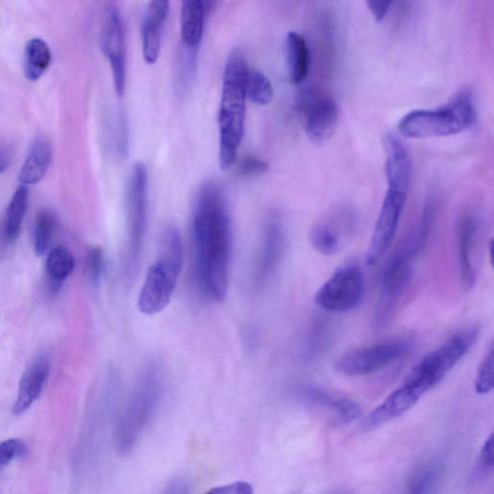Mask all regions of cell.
I'll list each match as a JSON object with an SVG mask.
<instances>
[{"instance_id": "6da1fadb", "label": "cell", "mask_w": 494, "mask_h": 494, "mask_svg": "<svg viewBox=\"0 0 494 494\" xmlns=\"http://www.w3.org/2000/svg\"><path fill=\"white\" fill-rule=\"evenodd\" d=\"M231 218L225 192L205 183L197 195L193 235L200 292L211 302L226 300L232 246Z\"/></svg>"}, {"instance_id": "7a4b0ae2", "label": "cell", "mask_w": 494, "mask_h": 494, "mask_svg": "<svg viewBox=\"0 0 494 494\" xmlns=\"http://www.w3.org/2000/svg\"><path fill=\"white\" fill-rule=\"evenodd\" d=\"M166 391V374L157 362H150L140 372L128 394L113 431L116 453L131 454L150 423L156 416Z\"/></svg>"}, {"instance_id": "3957f363", "label": "cell", "mask_w": 494, "mask_h": 494, "mask_svg": "<svg viewBox=\"0 0 494 494\" xmlns=\"http://www.w3.org/2000/svg\"><path fill=\"white\" fill-rule=\"evenodd\" d=\"M243 54L235 50L228 58L225 75L220 107L219 128V166L227 170L236 162L238 151L244 135L246 81L249 75Z\"/></svg>"}, {"instance_id": "277c9868", "label": "cell", "mask_w": 494, "mask_h": 494, "mask_svg": "<svg viewBox=\"0 0 494 494\" xmlns=\"http://www.w3.org/2000/svg\"><path fill=\"white\" fill-rule=\"evenodd\" d=\"M476 120L473 94L463 90L441 108L408 112L399 120L398 129L409 138L443 137L467 131Z\"/></svg>"}, {"instance_id": "5b68a950", "label": "cell", "mask_w": 494, "mask_h": 494, "mask_svg": "<svg viewBox=\"0 0 494 494\" xmlns=\"http://www.w3.org/2000/svg\"><path fill=\"white\" fill-rule=\"evenodd\" d=\"M183 265V245L180 233L175 227L164 231L161 253L146 274L138 298V309L148 316L166 309L177 286Z\"/></svg>"}, {"instance_id": "8992f818", "label": "cell", "mask_w": 494, "mask_h": 494, "mask_svg": "<svg viewBox=\"0 0 494 494\" xmlns=\"http://www.w3.org/2000/svg\"><path fill=\"white\" fill-rule=\"evenodd\" d=\"M479 336L480 327L477 325L455 333L423 358L408 378L428 393L468 354L477 343Z\"/></svg>"}, {"instance_id": "52a82bcc", "label": "cell", "mask_w": 494, "mask_h": 494, "mask_svg": "<svg viewBox=\"0 0 494 494\" xmlns=\"http://www.w3.org/2000/svg\"><path fill=\"white\" fill-rule=\"evenodd\" d=\"M126 209L128 243L125 257V274L134 276L140 262L144 243L148 217V171L144 163L137 162L129 177Z\"/></svg>"}, {"instance_id": "ba28073f", "label": "cell", "mask_w": 494, "mask_h": 494, "mask_svg": "<svg viewBox=\"0 0 494 494\" xmlns=\"http://www.w3.org/2000/svg\"><path fill=\"white\" fill-rule=\"evenodd\" d=\"M419 252L413 244L399 251L384 269L382 280V292L376 309L374 325L383 328L396 314L399 301L413 278V261Z\"/></svg>"}, {"instance_id": "9c48e42d", "label": "cell", "mask_w": 494, "mask_h": 494, "mask_svg": "<svg viewBox=\"0 0 494 494\" xmlns=\"http://www.w3.org/2000/svg\"><path fill=\"white\" fill-rule=\"evenodd\" d=\"M298 110L305 134L321 145L333 136L339 119L338 105L333 96L319 89L301 93Z\"/></svg>"}, {"instance_id": "30bf717a", "label": "cell", "mask_w": 494, "mask_h": 494, "mask_svg": "<svg viewBox=\"0 0 494 494\" xmlns=\"http://www.w3.org/2000/svg\"><path fill=\"white\" fill-rule=\"evenodd\" d=\"M364 296L361 269L356 265L341 267L316 292L315 302L322 309L345 313L358 309Z\"/></svg>"}, {"instance_id": "8fae6325", "label": "cell", "mask_w": 494, "mask_h": 494, "mask_svg": "<svg viewBox=\"0 0 494 494\" xmlns=\"http://www.w3.org/2000/svg\"><path fill=\"white\" fill-rule=\"evenodd\" d=\"M409 346L405 340H395L351 350L336 361L334 368L347 376L378 373L401 358Z\"/></svg>"}, {"instance_id": "7c38bea8", "label": "cell", "mask_w": 494, "mask_h": 494, "mask_svg": "<svg viewBox=\"0 0 494 494\" xmlns=\"http://www.w3.org/2000/svg\"><path fill=\"white\" fill-rule=\"evenodd\" d=\"M101 49L110 62L117 95L122 98L127 84V51L124 23L119 9L109 4L100 33Z\"/></svg>"}, {"instance_id": "4fadbf2b", "label": "cell", "mask_w": 494, "mask_h": 494, "mask_svg": "<svg viewBox=\"0 0 494 494\" xmlns=\"http://www.w3.org/2000/svg\"><path fill=\"white\" fill-rule=\"evenodd\" d=\"M408 192L388 187L383 199L378 220L369 243L366 263L374 266L378 263L390 249L398 229L399 218L407 202Z\"/></svg>"}, {"instance_id": "5bb4252c", "label": "cell", "mask_w": 494, "mask_h": 494, "mask_svg": "<svg viewBox=\"0 0 494 494\" xmlns=\"http://www.w3.org/2000/svg\"><path fill=\"white\" fill-rule=\"evenodd\" d=\"M300 397L305 404L325 411L342 424H350L362 413L361 407L354 399L333 395L321 387L303 386L300 391Z\"/></svg>"}, {"instance_id": "9a60e30c", "label": "cell", "mask_w": 494, "mask_h": 494, "mask_svg": "<svg viewBox=\"0 0 494 494\" xmlns=\"http://www.w3.org/2000/svg\"><path fill=\"white\" fill-rule=\"evenodd\" d=\"M51 371V360L48 356L41 355L35 358L23 372L19 384L18 397L13 414L21 416L27 413L40 397Z\"/></svg>"}, {"instance_id": "2e32d148", "label": "cell", "mask_w": 494, "mask_h": 494, "mask_svg": "<svg viewBox=\"0 0 494 494\" xmlns=\"http://www.w3.org/2000/svg\"><path fill=\"white\" fill-rule=\"evenodd\" d=\"M384 173L388 187L408 192L413 177V162L408 151L398 137L388 135L384 139Z\"/></svg>"}, {"instance_id": "e0dca14e", "label": "cell", "mask_w": 494, "mask_h": 494, "mask_svg": "<svg viewBox=\"0 0 494 494\" xmlns=\"http://www.w3.org/2000/svg\"><path fill=\"white\" fill-rule=\"evenodd\" d=\"M169 0H151L146 12L143 29L144 55L145 62L157 63L161 48L164 23L169 13Z\"/></svg>"}, {"instance_id": "ac0fdd59", "label": "cell", "mask_w": 494, "mask_h": 494, "mask_svg": "<svg viewBox=\"0 0 494 494\" xmlns=\"http://www.w3.org/2000/svg\"><path fill=\"white\" fill-rule=\"evenodd\" d=\"M477 219L473 215H465L458 226V262L463 285L472 289L475 284L476 272L474 254L477 240Z\"/></svg>"}, {"instance_id": "d6986e66", "label": "cell", "mask_w": 494, "mask_h": 494, "mask_svg": "<svg viewBox=\"0 0 494 494\" xmlns=\"http://www.w3.org/2000/svg\"><path fill=\"white\" fill-rule=\"evenodd\" d=\"M284 251V235L276 221L269 222L265 229L261 260L259 263L257 282L263 284L274 275Z\"/></svg>"}, {"instance_id": "ffe728a7", "label": "cell", "mask_w": 494, "mask_h": 494, "mask_svg": "<svg viewBox=\"0 0 494 494\" xmlns=\"http://www.w3.org/2000/svg\"><path fill=\"white\" fill-rule=\"evenodd\" d=\"M53 161V147L48 138L39 136L33 141L29 156L20 172L22 185L39 183L48 172Z\"/></svg>"}, {"instance_id": "44dd1931", "label": "cell", "mask_w": 494, "mask_h": 494, "mask_svg": "<svg viewBox=\"0 0 494 494\" xmlns=\"http://www.w3.org/2000/svg\"><path fill=\"white\" fill-rule=\"evenodd\" d=\"M445 465L440 457H432L418 464L407 479V491L414 494L434 492L440 483Z\"/></svg>"}, {"instance_id": "7402d4cb", "label": "cell", "mask_w": 494, "mask_h": 494, "mask_svg": "<svg viewBox=\"0 0 494 494\" xmlns=\"http://www.w3.org/2000/svg\"><path fill=\"white\" fill-rule=\"evenodd\" d=\"M205 0H182V38L185 48L196 50L202 41Z\"/></svg>"}, {"instance_id": "603a6c76", "label": "cell", "mask_w": 494, "mask_h": 494, "mask_svg": "<svg viewBox=\"0 0 494 494\" xmlns=\"http://www.w3.org/2000/svg\"><path fill=\"white\" fill-rule=\"evenodd\" d=\"M286 55L290 78L293 85H301L309 72L310 53L302 35L290 32L286 39Z\"/></svg>"}, {"instance_id": "cb8c5ba5", "label": "cell", "mask_w": 494, "mask_h": 494, "mask_svg": "<svg viewBox=\"0 0 494 494\" xmlns=\"http://www.w3.org/2000/svg\"><path fill=\"white\" fill-rule=\"evenodd\" d=\"M53 62V54L48 44L41 38H33L26 45L23 55V72L30 81L40 79Z\"/></svg>"}, {"instance_id": "d4e9b609", "label": "cell", "mask_w": 494, "mask_h": 494, "mask_svg": "<svg viewBox=\"0 0 494 494\" xmlns=\"http://www.w3.org/2000/svg\"><path fill=\"white\" fill-rule=\"evenodd\" d=\"M29 198L28 186L21 185L11 199L4 222V236L9 243H14L19 237L23 219L28 211Z\"/></svg>"}, {"instance_id": "484cf974", "label": "cell", "mask_w": 494, "mask_h": 494, "mask_svg": "<svg viewBox=\"0 0 494 494\" xmlns=\"http://www.w3.org/2000/svg\"><path fill=\"white\" fill-rule=\"evenodd\" d=\"M75 259L64 247H56L46 258L45 273L53 292L60 290L64 281L73 273Z\"/></svg>"}, {"instance_id": "4316f807", "label": "cell", "mask_w": 494, "mask_h": 494, "mask_svg": "<svg viewBox=\"0 0 494 494\" xmlns=\"http://www.w3.org/2000/svg\"><path fill=\"white\" fill-rule=\"evenodd\" d=\"M275 91L268 78L256 69H250L246 81V97L258 105L272 103Z\"/></svg>"}, {"instance_id": "83f0119b", "label": "cell", "mask_w": 494, "mask_h": 494, "mask_svg": "<svg viewBox=\"0 0 494 494\" xmlns=\"http://www.w3.org/2000/svg\"><path fill=\"white\" fill-rule=\"evenodd\" d=\"M310 242L316 251L325 256L336 254L341 247L337 231L326 223H317L312 228Z\"/></svg>"}, {"instance_id": "f1b7e54d", "label": "cell", "mask_w": 494, "mask_h": 494, "mask_svg": "<svg viewBox=\"0 0 494 494\" xmlns=\"http://www.w3.org/2000/svg\"><path fill=\"white\" fill-rule=\"evenodd\" d=\"M55 218L52 211L42 210L34 227V251L37 256H43L49 250L55 228Z\"/></svg>"}, {"instance_id": "f546056e", "label": "cell", "mask_w": 494, "mask_h": 494, "mask_svg": "<svg viewBox=\"0 0 494 494\" xmlns=\"http://www.w3.org/2000/svg\"><path fill=\"white\" fill-rule=\"evenodd\" d=\"M494 386V350L493 346L482 360L475 381V392L486 395L492 391Z\"/></svg>"}, {"instance_id": "4dcf8cb0", "label": "cell", "mask_w": 494, "mask_h": 494, "mask_svg": "<svg viewBox=\"0 0 494 494\" xmlns=\"http://www.w3.org/2000/svg\"><path fill=\"white\" fill-rule=\"evenodd\" d=\"M25 442L19 439H9L0 442V470L25 453Z\"/></svg>"}, {"instance_id": "1f68e13d", "label": "cell", "mask_w": 494, "mask_h": 494, "mask_svg": "<svg viewBox=\"0 0 494 494\" xmlns=\"http://www.w3.org/2000/svg\"><path fill=\"white\" fill-rule=\"evenodd\" d=\"M103 270V252L101 247H94L87 255L86 272L94 285L100 284Z\"/></svg>"}, {"instance_id": "d6a6232c", "label": "cell", "mask_w": 494, "mask_h": 494, "mask_svg": "<svg viewBox=\"0 0 494 494\" xmlns=\"http://www.w3.org/2000/svg\"><path fill=\"white\" fill-rule=\"evenodd\" d=\"M494 466V453H493V434H490L486 440L483 447H482L479 454L477 465L478 476L489 475L493 472Z\"/></svg>"}, {"instance_id": "836d02e7", "label": "cell", "mask_w": 494, "mask_h": 494, "mask_svg": "<svg viewBox=\"0 0 494 494\" xmlns=\"http://www.w3.org/2000/svg\"><path fill=\"white\" fill-rule=\"evenodd\" d=\"M268 169V163L255 157H245L238 166V172L243 177H253L262 175Z\"/></svg>"}, {"instance_id": "e575fe53", "label": "cell", "mask_w": 494, "mask_h": 494, "mask_svg": "<svg viewBox=\"0 0 494 494\" xmlns=\"http://www.w3.org/2000/svg\"><path fill=\"white\" fill-rule=\"evenodd\" d=\"M210 493L217 494H251L253 488L246 482H235V483L211 489Z\"/></svg>"}, {"instance_id": "d590c367", "label": "cell", "mask_w": 494, "mask_h": 494, "mask_svg": "<svg viewBox=\"0 0 494 494\" xmlns=\"http://www.w3.org/2000/svg\"><path fill=\"white\" fill-rule=\"evenodd\" d=\"M394 0H367L368 7L375 21H381L387 15Z\"/></svg>"}, {"instance_id": "8d00e7d4", "label": "cell", "mask_w": 494, "mask_h": 494, "mask_svg": "<svg viewBox=\"0 0 494 494\" xmlns=\"http://www.w3.org/2000/svg\"><path fill=\"white\" fill-rule=\"evenodd\" d=\"M12 161V152L5 146H0V174L7 170Z\"/></svg>"}, {"instance_id": "74e56055", "label": "cell", "mask_w": 494, "mask_h": 494, "mask_svg": "<svg viewBox=\"0 0 494 494\" xmlns=\"http://www.w3.org/2000/svg\"><path fill=\"white\" fill-rule=\"evenodd\" d=\"M187 488H188V485L185 483V480L174 479L173 481H171V483L169 486V490H168L167 492L184 493L188 491V490H186Z\"/></svg>"}]
</instances>
